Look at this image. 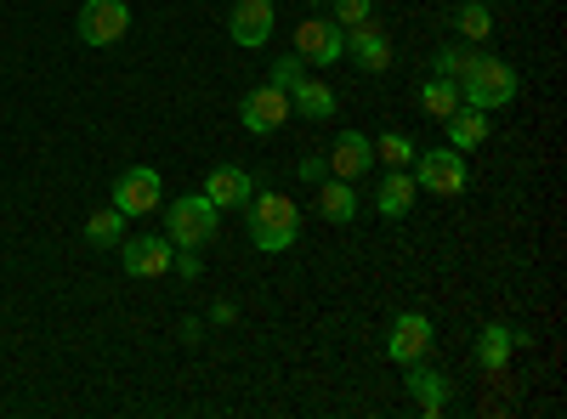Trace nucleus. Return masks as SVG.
I'll list each match as a JSON object with an SVG mask.
<instances>
[{"mask_svg": "<svg viewBox=\"0 0 567 419\" xmlns=\"http://www.w3.org/2000/svg\"><path fill=\"white\" fill-rule=\"evenodd\" d=\"M318 216L336 221V227H352V221H358V181L323 176V181H318Z\"/></svg>", "mask_w": 567, "mask_h": 419, "instance_id": "nucleus-17", "label": "nucleus"}, {"mask_svg": "<svg viewBox=\"0 0 567 419\" xmlns=\"http://www.w3.org/2000/svg\"><path fill=\"white\" fill-rule=\"evenodd\" d=\"M347 57L363 69V74H386L392 69V34L381 29V23H358V29H347Z\"/></svg>", "mask_w": 567, "mask_h": 419, "instance_id": "nucleus-12", "label": "nucleus"}, {"mask_svg": "<svg viewBox=\"0 0 567 419\" xmlns=\"http://www.w3.org/2000/svg\"><path fill=\"white\" fill-rule=\"evenodd\" d=\"M171 266H176V272L187 277V284H194V277H205V261H199V250H182V255H176Z\"/></svg>", "mask_w": 567, "mask_h": 419, "instance_id": "nucleus-29", "label": "nucleus"}, {"mask_svg": "<svg viewBox=\"0 0 567 419\" xmlns=\"http://www.w3.org/2000/svg\"><path fill=\"white\" fill-rule=\"evenodd\" d=\"M409 397H414V408H420V419H437L449 402H454V391H449V380L437 375V368H425V357L420 363H409Z\"/></svg>", "mask_w": 567, "mask_h": 419, "instance_id": "nucleus-16", "label": "nucleus"}, {"mask_svg": "<svg viewBox=\"0 0 567 419\" xmlns=\"http://www.w3.org/2000/svg\"><path fill=\"white\" fill-rule=\"evenodd\" d=\"M296 57L301 63H347V29L336 18H301L296 23Z\"/></svg>", "mask_w": 567, "mask_h": 419, "instance_id": "nucleus-9", "label": "nucleus"}, {"mask_svg": "<svg viewBox=\"0 0 567 419\" xmlns=\"http://www.w3.org/2000/svg\"><path fill=\"white\" fill-rule=\"evenodd\" d=\"M465 63H471V45H443V52L432 57V74H443V80H460V74H465Z\"/></svg>", "mask_w": 567, "mask_h": 419, "instance_id": "nucleus-25", "label": "nucleus"}, {"mask_svg": "<svg viewBox=\"0 0 567 419\" xmlns=\"http://www.w3.org/2000/svg\"><path fill=\"white\" fill-rule=\"evenodd\" d=\"M523 346H534L528 329H511V323H488V329L477 335V363L488 368V375H505L511 357L523 352Z\"/></svg>", "mask_w": 567, "mask_h": 419, "instance_id": "nucleus-13", "label": "nucleus"}, {"mask_svg": "<svg viewBox=\"0 0 567 419\" xmlns=\"http://www.w3.org/2000/svg\"><path fill=\"white\" fill-rule=\"evenodd\" d=\"M301 74H307V63H301L296 52H284V57H272V74H267V80H272V85H284V91H290V85H296Z\"/></svg>", "mask_w": 567, "mask_h": 419, "instance_id": "nucleus-27", "label": "nucleus"}, {"mask_svg": "<svg viewBox=\"0 0 567 419\" xmlns=\"http://www.w3.org/2000/svg\"><path fill=\"white\" fill-rule=\"evenodd\" d=\"M159 199H165V181H159L154 165H131V170L114 176V210H120L125 221H131V216H154Z\"/></svg>", "mask_w": 567, "mask_h": 419, "instance_id": "nucleus-6", "label": "nucleus"}, {"mask_svg": "<svg viewBox=\"0 0 567 419\" xmlns=\"http://www.w3.org/2000/svg\"><path fill=\"white\" fill-rule=\"evenodd\" d=\"M272 0H233V12H227V34L233 45H245V52H261V45L272 40Z\"/></svg>", "mask_w": 567, "mask_h": 419, "instance_id": "nucleus-10", "label": "nucleus"}, {"mask_svg": "<svg viewBox=\"0 0 567 419\" xmlns=\"http://www.w3.org/2000/svg\"><path fill=\"white\" fill-rule=\"evenodd\" d=\"M460 40H494V12H488V0H460V12L449 18Z\"/></svg>", "mask_w": 567, "mask_h": 419, "instance_id": "nucleus-21", "label": "nucleus"}, {"mask_svg": "<svg viewBox=\"0 0 567 419\" xmlns=\"http://www.w3.org/2000/svg\"><path fill=\"white\" fill-rule=\"evenodd\" d=\"M74 34H80V45L103 52V45L131 34V7H125V0H85L80 18H74Z\"/></svg>", "mask_w": 567, "mask_h": 419, "instance_id": "nucleus-5", "label": "nucleus"}, {"mask_svg": "<svg viewBox=\"0 0 567 419\" xmlns=\"http://www.w3.org/2000/svg\"><path fill=\"white\" fill-rule=\"evenodd\" d=\"M284 119H290V91L284 85H256V91H245V103H239V125L250 130V136H272V130H284Z\"/></svg>", "mask_w": 567, "mask_h": 419, "instance_id": "nucleus-8", "label": "nucleus"}, {"mask_svg": "<svg viewBox=\"0 0 567 419\" xmlns=\"http://www.w3.org/2000/svg\"><path fill=\"white\" fill-rule=\"evenodd\" d=\"M409 176H414V188L432 193V199H460L471 188V170H465V154L460 148H420L414 165H409Z\"/></svg>", "mask_w": 567, "mask_h": 419, "instance_id": "nucleus-3", "label": "nucleus"}, {"mask_svg": "<svg viewBox=\"0 0 567 419\" xmlns=\"http://www.w3.org/2000/svg\"><path fill=\"white\" fill-rule=\"evenodd\" d=\"M454 85H460V103H465V108H483V114L511 108L516 91H523L516 69H511L505 57H494V52H471V63H465V74H460Z\"/></svg>", "mask_w": 567, "mask_h": 419, "instance_id": "nucleus-2", "label": "nucleus"}, {"mask_svg": "<svg viewBox=\"0 0 567 419\" xmlns=\"http://www.w3.org/2000/svg\"><path fill=\"white\" fill-rule=\"evenodd\" d=\"M296 176H301V181H307V188H318V181H323V176H329V159H323V154H307V159H301V165H296Z\"/></svg>", "mask_w": 567, "mask_h": 419, "instance_id": "nucleus-28", "label": "nucleus"}, {"mask_svg": "<svg viewBox=\"0 0 567 419\" xmlns=\"http://www.w3.org/2000/svg\"><path fill=\"white\" fill-rule=\"evenodd\" d=\"M233 317H239V306H233V301H216V306H210V323H216V329H227Z\"/></svg>", "mask_w": 567, "mask_h": 419, "instance_id": "nucleus-31", "label": "nucleus"}, {"mask_svg": "<svg viewBox=\"0 0 567 419\" xmlns=\"http://www.w3.org/2000/svg\"><path fill=\"white\" fill-rule=\"evenodd\" d=\"M307 7H318V0H307Z\"/></svg>", "mask_w": 567, "mask_h": 419, "instance_id": "nucleus-32", "label": "nucleus"}, {"mask_svg": "<svg viewBox=\"0 0 567 419\" xmlns=\"http://www.w3.org/2000/svg\"><path fill=\"white\" fill-rule=\"evenodd\" d=\"M199 329H205V323H199V317H182V323H176V335H182L187 346H199V341H205Z\"/></svg>", "mask_w": 567, "mask_h": 419, "instance_id": "nucleus-30", "label": "nucleus"}, {"mask_svg": "<svg viewBox=\"0 0 567 419\" xmlns=\"http://www.w3.org/2000/svg\"><path fill=\"white\" fill-rule=\"evenodd\" d=\"M216 210H245V199L256 193V176L245 170V165H216L210 176H205V188H199Z\"/></svg>", "mask_w": 567, "mask_h": 419, "instance_id": "nucleus-14", "label": "nucleus"}, {"mask_svg": "<svg viewBox=\"0 0 567 419\" xmlns=\"http://www.w3.org/2000/svg\"><path fill=\"white\" fill-rule=\"evenodd\" d=\"M443 130H449V148H460V154H471V148H483L488 143V114L483 108H454L449 119H443Z\"/></svg>", "mask_w": 567, "mask_h": 419, "instance_id": "nucleus-20", "label": "nucleus"}, {"mask_svg": "<svg viewBox=\"0 0 567 419\" xmlns=\"http://www.w3.org/2000/svg\"><path fill=\"white\" fill-rule=\"evenodd\" d=\"M125 250V272L131 277H165L171 261H176V244L159 239V232H136V239H120Z\"/></svg>", "mask_w": 567, "mask_h": 419, "instance_id": "nucleus-11", "label": "nucleus"}, {"mask_svg": "<svg viewBox=\"0 0 567 419\" xmlns=\"http://www.w3.org/2000/svg\"><path fill=\"white\" fill-rule=\"evenodd\" d=\"M125 239V216L109 205V210H91L85 216V244H97V250H114Z\"/></svg>", "mask_w": 567, "mask_h": 419, "instance_id": "nucleus-24", "label": "nucleus"}, {"mask_svg": "<svg viewBox=\"0 0 567 419\" xmlns=\"http://www.w3.org/2000/svg\"><path fill=\"white\" fill-rule=\"evenodd\" d=\"M414 199H420V188H414V176H409V170H386V181L374 188V210H381L386 221L409 216V210H414Z\"/></svg>", "mask_w": 567, "mask_h": 419, "instance_id": "nucleus-19", "label": "nucleus"}, {"mask_svg": "<svg viewBox=\"0 0 567 419\" xmlns=\"http://www.w3.org/2000/svg\"><path fill=\"white\" fill-rule=\"evenodd\" d=\"M369 143H374V165H392V170H409L420 154L409 130H386V136H369Z\"/></svg>", "mask_w": 567, "mask_h": 419, "instance_id": "nucleus-23", "label": "nucleus"}, {"mask_svg": "<svg viewBox=\"0 0 567 419\" xmlns=\"http://www.w3.org/2000/svg\"><path fill=\"white\" fill-rule=\"evenodd\" d=\"M245 227H250V244L261 255H284L296 239H301V210L296 199H284V193H250L245 199Z\"/></svg>", "mask_w": 567, "mask_h": 419, "instance_id": "nucleus-1", "label": "nucleus"}, {"mask_svg": "<svg viewBox=\"0 0 567 419\" xmlns=\"http://www.w3.org/2000/svg\"><path fill=\"white\" fill-rule=\"evenodd\" d=\"M374 170V143L363 130H341L336 136V148H329V176H341V181H358Z\"/></svg>", "mask_w": 567, "mask_h": 419, "instance_id": "nucleus-15", "label": "nucleus"}, {"mask_svg": "<svg viewBox=\"0 0 567 419\" xmlns=\"http://www.w3.org/2000/svg\"><path fill=\"white\" fill-rule=\"evenodd\" d=\"M460 108V85L454 80H443V74H432L420 85V114H432V119H449Z\"/></svg>", "mask_w": 567, "mask_h": 419, "instance_id": "nucleus-22", "label": "nucleus"}, {"mask_svg": "<svg viewBox=\"0 0 567 419\" xmlns=\"http://www.w3.org/2000/svg\"><path fill=\"white\" fill-rule=\"evenodd\" d=\"M329 7H336V23H341V29H358V23H369V18H374L369 0H329Z\"/></svg>", "mask_w": 567, "mask_h": 419, "instance_id": "nucleus-26", "label": "nucleus"}, {"mask_svg": "<svg viewBox=\"0 0 567 419\" xmlns=\"http://www.w3.org/2000/svg\"><path fill=\"white\" fill-rule=\"evenodd\" d=\"M216 221H221V210L205 193H176L171 199V232H165V239L176 250H205V244H216Z\"/></svg>", "mask_w": 567, "mask_h": 419, "instance_id": "nucleus-4", "label": "nucleus"}, {"mask_svg": "<svg viewBox=\"0 0 567 419\" xmlns=\"http://www.w3.org/2000/svg\"><path fill=\"white\" fill-rule=\"evenodd\" d=\"M432 346H437V329H432V317H425V312H398V317H392V329H386V357H392L398 368H409V363H420V357H432Z\"/></svg>", "mask_w": 567, "mask_h": 419, "instance_id": "nucleus-7", "label": "nucleus"}, {"mask_svg": "<svg viewBox=\"0 0 567 419\" xmlns=\"http://www.w3.org/2000/svg\"><path fill=\"white\" fill-rule=\"evenodd\" d=\"M290 114H301V119H336V91H329L323 80H312V74H301L296 85H290Z\"/></svg>", "mask_w": 567, "mask_h": 419, "instance_id": "nucleus-18", "label": "nucleus"}]
</instances>
